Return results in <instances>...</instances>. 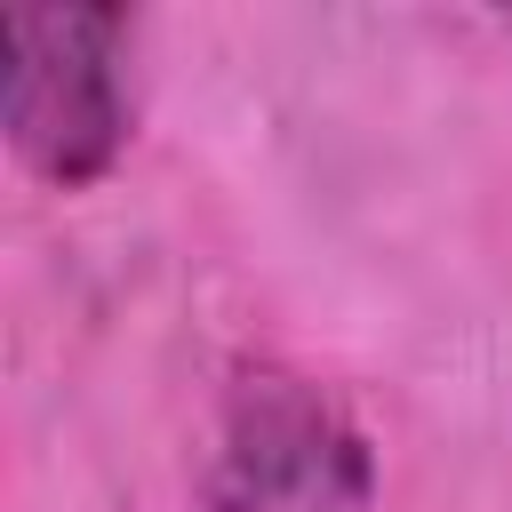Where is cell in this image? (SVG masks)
<instances>
[{
    "instance_id": "1",
    "label": "cell",
    "mask_w": 512,
    "mask_h": 512,
    "mask_svg": "<svg viewBox=\"0 0 512 512\" xmlns=\"http://www.w3.org/2000/svg\"><path fill=\"white\" fill-rule=\"evenodd\" d=\"M192 512H376L368 424L296 360H240L216 392Z\"/></svg>"
},
{
    "instance_id": "2",
    "label": "cell",
    "mask_w": 512,
    "mask_h": 512,
    "mask_svg": "<svg viewBox=\"0 0 512 512\" xmlns=\"http://www.w3.org/2000/svg\"><path fill=\"white\" fill-rule=\"evenodd\" d=\"M128 48V8H0V128L24 176L88 192L120 168L136 136Z\"/></svg>"
}]
</instances>
